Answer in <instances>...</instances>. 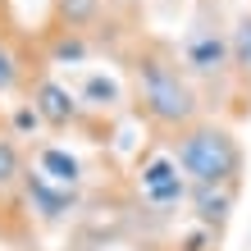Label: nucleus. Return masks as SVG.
<instances>
[{"mask_svg":"<svg viewBox=\"0 0 251 251\" xmlns=\"http://www.w3.org/2000/svg\"><path fill=\"white\" fill-rule=\"evenodd\" d=\"M128 73H132L137 114L151 128L178 132V128L201 119V92H197V82L187 78L178 50H169L165 41H142L137 55H132V64H128Z\"/></svg>","mask_w":251,"mask_h":251,"instance_id":"f257e3e1","label":"nucleus"},{"mask_svg":"<svg viewBox=\"0 0 251 251\" xmlns=\"http://www.w3.org/2000/svg\"><path fill=\"white\" fill-rule=\"evenodd\" d=\"M165 155L183 169V178L192 187H238L242 142L224 124L197 119V124L178 128V132H169V151Z\"/></svg>","mask_w":251,"mask_h":251,"instance_id":"f03ea898","label":"nucleus"},{"mask_svg":"<svg viewBox=\"0 0 251 251\" xmlns=\"http://www.w3.org/2000/svg\"><path fill=\"white\" fill-rule=\"evenodd\" d=\"M183 69L187 78L201 87H215V82H233V37L215 32V27H197L187 41H183Z\"/></svg>","mask_w":251,"mask_h":251,"instance_id":"7ed1b4c3","label":"nucleus"},{"mask_svg":"<svg viewBox=\"0 0 251 251\" xmlns=\"http://www.w3.org/2000/svg\"><path fill=\"white\" fill-rule=\"evenodd\" d=\"M32 110H37V119L46 124V128H69V124H78L82 100L73 96L64 82H55V78H37V82H32Z\"/></svg>","mask_w":251,"mask_h":251,"instance_id":"20e7f679","label":"nucleus"},{"mask_svg":"<svg viewBox=\"0 0 251 251\" xmlns=\"http://www.w3.org/2000/svg\"><path fill=\"white\" fill-rule=\"evenodd\" d=\"M142 192H146V201H155V205H174V201L187 197V183H183L178 165H174L169 155H160L151 165H142Z\"/></svg>","mask_w":251,"mask_h":251,"instance_id":"39448f33","label":"nucleus"},{"mask_svg":"<svg viewBox=\"0 0 251 251\" xmlns=\"http://www.w3.org/2000/svg\"><path fill=\"white\" fill-rule=\"evenodd\" d=\"M233 92H238V114L251 110V14H242L233 27Z\"/></svg>","mask_w":251,"mask_h":251,"instance_id":"423d86ee","label":"nucleus"},{"mask_svg":"<svg viewBox=\"0 0 251 251\" xmlns=\"http://www.w3.org/2000/svg\"><path fill=\"white\" fill-rule=\"evenodd\" d=\"M37 174L46 183H55V187H78V178H82V165L73 160L69 151H60V146H41L37 151Z\"/></svg>","mask_w":251,"mask_h":251,"instance_id":"0eeeda50","label":"nucleus"},{"mask_svg":"<svg viewBox=\"0 0 251 251\" xmlns=\"http://www.w3.org/2000/svg\"><path fill=\"white\" fill-rule=\"evenodd\" d=\"M100 9H105V0H50V27H69V32H87Z\"/></svg>","mask_w":251,"mask_h":251,"instance_id":"6e6552de","label":"nucleus"},{"mask_svg":"<svg viewBox=\"0 0 251 251\" xmlns=\"http://www.w3.org/2000/svg\"><path fill=\"white\" fill-rule=\"evenodd\" d=\"M23 187H27L32 205H37L46 219H60L64 210H73V192H69V187H50L37 169H32V174H23Z\"/></svg>","mask_w":251,"mask_h":251,"instance_id":"1a4fd4ad","label":"nucleus"},{"mask_svg":"<svg viewBox=\"0 0 251 251\" xmlns=\"http://www.w3.org/2000/svg\"><path fill=\"white\" fill-rule=\"evenodd\" d=\"M46 55L55 64H82L92 46H87V32H69V27H46Z\"/></svg>","mask_w":251,"mask_h":251,"instance_id":"9d476101","label":"nucleus"},{"mask_svg":"<svg viewBox=\"0 0 251 251\" xmlns=\"http://www.w3.org/2000/svg\"><path fill=\"white\" fill-rule=\"evenodd\" d=\"M192 197L201 205V224H224L228 219V205H233V187H192Z\"/></svg>","mask_w":251,"mask_h":251,"instance_id":"9b49d317","label":"nucleus"},{"mask_svg":"<svg viewBox=\"0 0 251 251\" xmlns=\"http://www.w3.org/2000/svg\"><path fill=\"white\" fill-rule=\"evenodd\" d=\"M23 174H27V169H23V155H19V146H14V137L0 132V192L19 187Z\"/></svg>","mask_w":251,"mask_h":251,"instance_id":"f8f14e48","label":"nucleus"},{"mask_svg":"<svg viewBox=\"0 0 251 251\" xmlns=\"http://www.w3.org/2000/svg\"><path fill=\"white\" fill-rule=\"evenodd\" d=\"M82 100H87V105H96V110L119 105V82H114V78H100V73H92V78L82 82Z\"/></svg>","mask_w":251,"mask_h":251,"instance_id":"ddd939ff","label":"nucleus"},{"mask_svg":"<svg viewBox=\"0 0 251 251\" xmlns=\"http://www.w3.org/2000/svg\"><path fill=\"white\" fill-rule=\"evenodd\" d=\"M19 82H23V60L14 55V46H9V41L0 37V96H5V92H14Z\"/></svg>","mask_w":251,"mask_h":251,"instance_id":"4468645a","label":"nucleus"},{"mask_svg":"<svg viewBox=\"0 0 251 251\" xmlns=\"http://www.w3.org/2000/svg\"><path fill=\"white\" fill-rule=\"evenodd\" d=\"M14 124H19L23 132H27V128H41V119H37V110H32V105H23L19 114H14Z\"/></svg>","mask_w":251,"mask_h":251,"instance_id":"2eb2a0df","label":"nucleus"},{"mask_svg":"<svg viewBox=\"0 0 251 251\" xmlns=\"http://www.w3.org/2000/svg\"><path fill=\"white\" fill-rule=\"evenodd\" d=\"M119 5H137V0H119Z\"/></svg>","mask_w":251,"mask_h":251,"instance_id":"dca6fc26","label":"nucleus"}]
</instances>
